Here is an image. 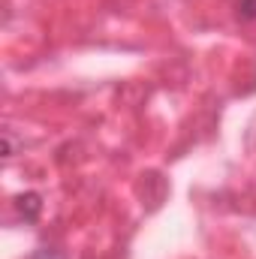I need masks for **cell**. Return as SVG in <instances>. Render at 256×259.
I'll return each instance as SVG.
<instances>
[{"mask_svg":"<svg viewBox=\"0 0 256 259\" xmlns=\"http://www.w3.org/2000/svg\"><path fill=\"white\" fill-rule=\"evenodd\" d=\"M235 12L244 21H256V0H238L235 3Z\"/></svg>","mask_w":256,"mask_h":259,"instance_id":"2","label":"cell"},{"mask_svg":"<svg viewBox=\"0 0 256 259\" xmlns=\"http://www.w3.org/2000/svg\"><path fill=\"white\" fill-rule=\"evenodd\" d=\"M18 208H21V214L27 217V220H36V214H39V196L36 193H27L18 199Z\"/></svg>","mask_w":256,"mask_h":259,"instance_id":"1","label":"cell"}]
</instances>
